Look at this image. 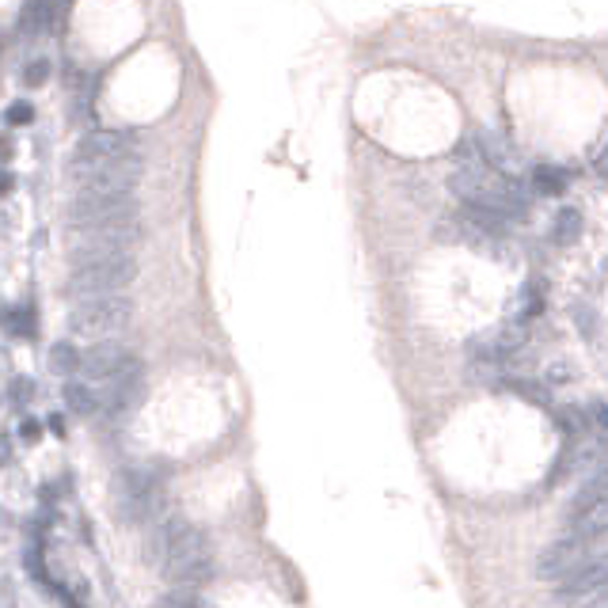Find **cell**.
<instances>
[{
	"instance_id": "cell-1",
	"label": "cell",
	"mask_w": 608,
	"mask_h": 608,
	"mask_svg": "<svg viewBox=\"0 0 608 608\" xmlns=\"http://www.w3.org/2000/svg\"><path fill=\"white\" fill-rule=\"evenodd\" d=\"M149 559L164 570L171 586L198 589L213 578V551H209L206 532L190 525L187 517H164L152 525Z\"/></svg>"
},
{
	"instance_id": "cell-2",
	"label": "cell",
	"mask_w": 608,
	"mask_h": 608,
	"mask_svg": "<svg viewBox=\"0 0 608 608\" xmlns=\"http://www.w3.org/2000/svg\"><path fill=\"white\" fill-rule=\"evenodd\" d=\"M133 278H137L133 251H73V274L65 282V293L73 301L126 293Z\"/></svg>"
},
{
	"instance_id": "cell-3",
	"label": "cell",
	"mask_w": 608,
	"mask_h": 608,
	"mask_svg": "<svg viewBox=\"0 0 608 608\" xmlns=\"http://www.w3.org/2000/svg\"><path fill=\"white\" fill-rule=\"evenodd\" d=\"M164 506V472L156 464H130L114 479V513L126 525H149Z\"/></svg>"
},
{
	"instance_id": "cell-4",
	"label": "cell",
	"mask_w": 608,
	"mask_h": 608,
	"mask_svg": "<svg viewBox=\"0 0 608 608\" xmlns=\"http://www.w3.org/2000/svg\"><path fill=\"white\" fill-rule=\"evenodd\" d=\"M133 320V301L126 293H107V297H84L73 301L69 312V335L88 342H107L122 335Z\"/></svg>"
},
{
	"instance_id": "cell-5",
	"label": "cell",
	"mask_w": 608,
	"mask_h": 608,
	"mask_svg": "<svg viewBox=\"0 0 608 608\" xmlns=\"http://www.w3.org/2000/svg\"><path fill=\"white\" fill-rule=\"evenodd\" d=\"M130 152H137V137L130 130H88L69 156V175H73V183H84Z\"/></svg>"
},
{
	"instance_id": "cell-6",
	"label": "cell",
	"mask_w": 608,
	"mask_h": 608,
	"mask_svg": "<svg viewBox=\"0 0 608 608\" xmlns=\"http://www.w3.org/2000/svg\"><path fill=\"white\" fill-rule=\"evenodd\" d=\"M111 221H137V198L133 194L76 190V198L69 202V228L111 225Z\"/></svg>"
},
{
	"instance_id": "cell-7",
	"label": "cell",
	"mask_w": 608,
	"mask_h": 608,
	"mask_svg": "<svg viewBox=\"0 0 608 608\" xmlns=\"http://www.w3.org/2000/svg\"><path fill=\"white\" fill-rule=\"evenodd\" d=\"M145 396V365L133 354L126 369H118L111 380L99 384V415L103 418H126Z\"/></svg>"
},
{
	"instance_id": "cell-8",
	"label": "cell",
	"mask_w": 608,
	"mask_h": 608,
	"mask_svg": "<svg viewBox=\"0 0 608 608\" xmlns=\"http://www.w3.org/2000/svg\"><path fill=\"white\" fill-rule=\"evenodd\" d=\"M589 544L593 540H582V536H563V540H555V544H548V548L540 551V559H536V574L540 578H548V582H563L570 570H578L582 563H586L589 555Z\"/></svg>"
},
{
	"instance_id": "cell-9",
	"label": "cell",
	"mask_w": 608,
	"mask_h": 608,
	"mask_svg": "<svg viewBox=\"0 0 608 608\" xmlns=\"http://www.w3.org/2000/svg\"><path fill=\"white\" fill-rule=\"evenodd\" d=\"M608 582V555H589L578 570H570L559 582V601H578L586 605L589 597Z\"/></svg>"
},
{
	"instance_id": "cell-10",
	"label": "cell",
	"mask_w": 608,
	"mask_h": 608,
	"mask_svg": "<svg viewBox=\"0 0 608 608\" xmlns=\"http://www.w3.org/2000/svg\"><path fill=\"white\" fill-rule=\"evenodd\" d=\"M130 350L122 346V342H95L92 350H84V358H80V373L84 380H92V384H103V380H111L118 369H126L130 365Z\"/></svg>"
},
{
	"instance_id": "cell-11",
	"label": "cell",
	"mask_w": 608,
	"mask_h": 608,
	"mask_svg": "<svg viewBox=\"0 0 608 608\" xmlns=\"http://www.w3.org/2000/svg\"><path fill=\"white\" fill-rule=\"evenodd\" d=\"M57 23V0H23L19 8V35L46 38Z\"/></svg>"
},
{
	"instance_id": "cell-12",
	"label": "cell",
	"mask_w": 608,
	"mask_h": 608,
	"mask_svg": "<svg viewBox=\"0 0 608 608\" xmlns=\"http://www.w3.org/2000/svg\"><path fill=\"white\" fill-rule=\"evenodd\" d=\"M475 145H479V152H483V160L494 164L498 171H506V175L517 171V149H513L510 141H506L498 130H479L475 133Z\"/></svg>"
},
{
	"instance_id": "cell-13",
	"label": "cell",
	"mask_w": 608,
	"mask_h": 608,
	"mask_svg": "<svg viewBox=\"0 0 608 608\" xmlns=\"http://www.w3.org/2000/svg\"><path fill=\"white\" fill-rule=\"evenodd\" d=\"M567 525L582 540H601L608 532V498L605 502H593V506H582V510H570Z\"/></svg>"
},
{
	"instance_id": "cell-14",
	"label": "cell",
	"mask_w": 608,
	"mask_h": 608,
	"mask_svg": "<svg viewBox=\"0 0 608 608\" xmlns=\"http://www.w3.org/2000/svg\"><path fill=\"white\" fill-rule=\"evenodd\" d=\"M65 403H69V411L80 418L99 415V388H95L92 380H69V384H65Z\"/></svg>"
},
{
	"instance_id": "cell-15",
	"label": "cell",
	"mask_w": 608,
	"mask_h": 608,
	"mask_svg": "<svg viewBox=\"0 0 608 608\" xmlns=\"http://www.w3.org/2000/svg\"><path fill=\"white\" fill-rule=\"evenodd\" d=\"M605 498H608V464L586 475V483H582V487H578V494L570 498V510H582V506L605 502Z\"/></svg>"
},
{
	"instance_id": "cell-16",
	"label": "cell",
	"mask_w": 608,
	"mask_h": 608,
	"mask_svg": "<svg viewBox=\"0 0 608 608\" xmlns=\"http://www.w3.org/2000/svg\"><path fill=\"white\" fill-rule=\"evenodd\" d=\"M0 327H4L12 339H31V335H35V304H12V308L0 316Z\"/></svg>"
},
{
	"instance_id": "cell-17",
	"label": "cell",
	"mask_w": 608,
	"mask_h": 608,
	"mask_svg": "<svg viewBox=\"0 0 608 608\" xmlns=\"http://www.w3.org/2000/svg\"><path fill=\"white\" fill-rule=\"evenodd\" d=\"M529 187L536 194H563L567 190V171L563 168H551V164H536L529 171Z\"/></svg>"
},
{
	"instance_id": "cell-18",
	"label": "cell",
	"mask_w": 608,
	"mask_h": 608,
	"mask_svg": "<svg viewBox=\"0 0 608 608\" xmlns=\"http://www.w3.org/2000/svg\"><path fill=\"white\" fill-rule=\"evenodd\" d=\"M80 350H76L73 342H57L54 350H50V373H57V377H73V373H80Z\"/></svg>"
},
{
	"instance_id": "cell-19",
	"label": "cell",
	"mask_w": 608,
	"mask_h": 608,
	"mask_svg": "<svg viewBox=\"0 0 608 608\" xmlns=\"http://www.w3.org/2000/svg\"><path fill=\"white\" fill-rule=\"evenodd\" d=\"M578 232H582V217H578V209H563L559 217H555V225H551V240L559 247H567L578 240Z\"/></svg>"
},
{
	"instance_id": "cell-20",
	"label": "cell",
	"mask_w": 608,
	"mask_h": 608,
	"mask_svg": "<svg viewBox=\"0 0 608 608\" xmlns=\"http://www.w3.org/2000/svg\"><path fill=\"white\" fill-rule=\"evenodd\" d=\"M46 80H50V61H46V57L27 61V69H23V84H27V88H42Z\"/></svg>"
},
{
	"instance_id": "cell-21",
	"label": "cell",
	"mask_w": 608,
	"mask_h": 608,
	"mask_svg": "<svg viewBox=\"0 0 608 608\" xmlns=\"http://www.w3.org/2000/svg\"><path fill=\"white\" fill-rule=\"evenodd\" d=\"M4 122H8V126H31V122H35V107H31L27 99H19V103H8V111H4Z\"/></svg>"
},
{
	"instance_id": "cell-22",
	"label": "cell",
	"mask_w": 608,
	"mask_h": 608,
	"mask_svg": "<svg viewBox=\"0 0 608 608\" xmlns=\"http://www.w3.org/2000/svg\"><path fill=\"white\" fill-rule=\"evenodd\" d=\"M8 396H12V403H16V407H23L27 399L35 396V380L16 377V380H12V388H8Z\"/></svg>"
},
{
	"instance_id": "cell-23",
	"label": "cell",
	"mask_w": 608,
	"mask_h": 608,
	"mask_svg": "<svg viewBox=\"0 0 608 608\" xmlns=\"http://www.w3.org/2000/svg\"><path fill=\"white\" fill-rule=\"evenodd\" d=\"M510 388L517 396H532V403H548V392H544L540 384H532V380H513Z\"/></svg>"
},
{
	"instance_id": "cell-24",
	"label": "cell",
	"mask_w": 608,
	"mask_h": 608,
	"mask_svg": "<svg viewBox=\"0 0 608 608\" xmlns=\"http://www.w3.org/2000/svg\"><path fill=\"white\" fill-rule=\"evenodd\" d=\"M38 437H42V422H35V418H23V426H19V441L35 445Z\"/></svg>"
},
{
	"instance_id": "cell-25",
	"label": "cell",
	"mask_w": 608,
	"mask_h": 608,
	"mask_svg": "<svg viewBox=\"0 0 608 608\" xmlns=\"http://www.w3.org/2000/svg\"><path fill=\"white\" fill-rule=\"evenodd\" d=\"M0 464H12V437L0 434Z\"/></svg>"
},
{
	"instance_id": "cell-26",
	"label": "cell",
	"mask_w": 608,
	"mask_h": 608,
	"mask_svg": "<svg viewBox=\"0 0 608 608\" xmlns=\"http://www.w3.org/2000/svg\"><path fill=\"white\" fill-rule=\"evenodd\" d=\"M46 426H50V434L65 437V418H61V415H50V418H46Z\"/></svg>"
},
{
	"instance_id": "cell-27",
	"label": "cell",
	"mask_w": 608,
	"mask_h": 608,
	"mask_svg": "<svg viewBox=\"0 0 608 608\" xmlns=\"http://www.w3.org/2000/svg\"><path fill=\"white\" fill-rule=\"evenodd\" d=\"M586 605H605V608H608V582H605V586H601V589H597L593 597H589Z\"/></svg>"
},
{
	"instance_id": "cell-28",
	"label": "cell",
	"mask_w": 608,
	"mask_h": 608,
	"mask_svg": "<svg viewBox=\"0 0 608 608\" xmlns=\"http://www.w3.org/2000/svg\"><path fill=\"white\" fill-rule=\"evenodd\" d=\"M597 175L608 179V141H605V149H601V156H597Z\"/></svg>"
},
{
	"instance_id": "cell-29",
	"label": "cell",
	"mask_w": 608,
	"mask_h": 608,
	"mask_svg": "<svg viewBox=\"0 0 608 608\" xmlns=\"http://www.w3.org/2000/svg\"><path fill=\"white\" fill-rule=\"evenodd\" d=\"M12 187H16V179H12L8 171H0V198H4V194H8Z\"/></svg>"
},
{
	"instance_id": "cell-30",
	"label": "cell",
	"mask_w": 608,
	"mask_h": 608,
	"mask_svg": "<svg viewBox=\"0 0 608 608\" xmlns=\"http://www.w3.org/2000/svg\"><path fill=\"white\" fill-rule=\"evenodd\" d=\"M69 12H73V0H57V19H61V23L69 19Z\"/></svg>"
},
{
	"instance_id": "cell-31",
	"label": "cell",
	"mask_w": 608,
	"mask_h": 608,
	"mask_svg": "<svg viewBox=\"0 0 608 608\" xmlns=\"http://www.w3.org/2000/svg\"><path fill=\"white\" fill-rule=\"evenodd\" d=\"M8 152H12V145H8V141H0V160H8Z\"/></svg>"
},
{
	"instance_id": "cell-32",
	"label": "cell",
	"mask_w": 608,
	"mask_h": 608,
	"mask_svg": "<svg viewBox=\"0 0 608 608\" xmlns=\"http://www.w3.org/2000/svg\"><path fill=\"white\" fill-rule=\"evenodd\" d=\"M0 50H4V46H0Z\"/></svg>"
}]
</instances>
